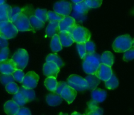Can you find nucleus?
I'll list each match as a JSON object with an SVG mask.
<instances>
[{"instance_id":"nucleus-42","label":"nucleus","mask_w":134,"mask_h":115,"mask_svg":"<svg viewBox=\"0 0 134 115\" xmlns=\"http://www.w3.org/2000/svg\"><path fill=\"white\" fill-rule=\"evenodd\" d=\"M9 55V48L8 47L4 48L0 50V61L8 59Z\"/></svg>"},{"instance_id":"nucleus-4","label":"nucleus","mask_w":134,"mask_h":115,"mask_svg":"<svg viewBox=\"0 0 134 115\" xmlns=\"http://www.w3.org/2000/svg\"><path fill=\"white\" fill-rule=\"evenodd\" d=\"M71 35L74 42L77 43H85L90 41L91 37V33L87 28L77 25L73 30Z\"/></svg>"},{"instance_id":"nucleus-30","label":"nucleus","mask_w":134,"mask_h":115,"mask_svg":"<svg viewBox=\"0 0 134 115\" xmlns=\"http://www.w3.org/2000/svg\"><path fill=\"white\" fill-rule=\"evenodd\" d=\"M45 60L46 61H51V62L56 64L59 68L62 67L64 65V62H63L62 60L56 54H49L47 56Z\"/></svg>"},{"instance_id":"nucleus-48","label":"nucleus","mask_w":134,"mask_h":115,"mask_svg":"<svg viewBox=\"0 0 134 115\" xmlns=\"http://www.w3.org/2000/svg\"><path fill=\"white\" fill-rule=\"evenodd\" d=\"M5 0H0V5L5 3Z\"/></svg>"},{"instance_id":"nucleus-11","label":"nucleus","mask_w":134,"mask_h":115,"mask_svg":"<svg viewBox=\"0 0 134 115\" xmlns=\"http://www.w3.org/2000/svg\"><path fill=\"white\" fill-rule=\"evenodd\" d=\"M113 71L111 69V67L108 66V65H105L101 63L99 65V67L97 69L96 72L95 74L98 77L100 80L103 81H107L113 75Z\"/></svg>"},{"instance_id":"nucleus-5","label":"nucleus","mask_w":134,"mask_h":115,"mask_svg":"<svg viewBox=\"0 0 134 115\" xmlns=\"http://www.w3.org/2000/svg\"><path fill=\"white\" fill-rule=\"evenodd\" d=\"M11 59L15 63L17 69L23 70L28 64L29 55L26 50L20 48L16 51Z\"/></svg>"},{"instance_id":"nucleus-44","label":"nucleus","mask_w":134,"mask_h":115,"mask_svg":"<svg viewBox=\"0 0 134 115\" xmlns=\"http://www.w3.org/2000/svg\"><path fill=\"white\" fill-rule=\"evenodd\" d=\"M16 115H31L30 110L26 107H22L20 108V110Z\"/></svg>"},{"instance_id":"nucleus-3","label":"nucleus","mask_w":134,"mask_h":115,"mask_svg":"<svg viewBox=\"0 0 134 115\" xmlns=\"http://www.w3.org/2000/svg\"><path fill=\"white\" fill-rule=\"evenodd\" d=\"M133 40L130 35H121L116 38L113 44V48L116 52H125L132 47Z\"/></svg>"},{"instance_id":"nucleus-34","label":"nucleus","mask_w":134,"mask_h":115,"mask_svg":"<svg viewBox=\"0 0 134 115\" xmlns=\"http://www.w3.org/2000/svg\"><path fill=\"white\" fill-rule=\"evenodd\" d=\"M47 16H48V20L51 21H57L60 22V20L64 18V16L61 15L60 14H58L57 13L54 11H48L47 12Z\"/></svg>"},{"instance_id":"nucleus-15","label":"nucleus","mask_w":134,"mask_h":115,"mask_svg":"<svg viewBox=\"0 0 134 115\" xmlns=\"http://www.w3.org/2000/svg\"><path fill=\"white\" fill-rule=\"evenodd\" d=\"M77 91L68 84L63 89L62 91L60 94V95L69 104H71L75 100L76 96H77Z\"/></svg>"},{"instance_id":"nucleus-7","label":"nucleus","mask_w":134,"mask_h":115,"mask_svg":"<svg viewBox=\"0 0 134 115\" xmlns=\"http://www.w3.org/2000/svg\"><path fill=\"white\" fill-rule=\"evenodd\" d=\"M18 30L10 21L0 22V36L6 39L14 38L18 33Z\"/></svg>"},{"instance_id":"nucleus-33","label":"nucleus","mask_w":134,"mask_h":115,"mask_svg":"<svg viewBox=\"0 0 134 115\" xmlns=\"http://www.w3.org/2000/svg\"><path fill=\"white\" fill-rule=\"evenodd\" d=\"M47 12L48 11H47L46 9H37L36 10L34 11V15H35L38 19H39L40 20H41L42 22L45 23L46 22L48 21Z\"/></svg>"},{"instance_id":"nucleus-50","label":"nucleus","mask_w":134,"mask_h":115,"mask_svg":"<svg viewBox=\"0 0 134 115\" xmlns=\"http://www.w3.org/2000/svg\"><path fill=\"white\" fill-rule=\"evenodd\" d=\"M132 47H134V39H133V44H132Z\"/></svg>"},{"instance_id":"nucleus-2","label":"nucleus","mask_w":134,"mask_h":115,"mask_svg":"<svg viewBox=\"0 0 134 115\" xmlns=\"http://www.w3.org/2000/svg\"><path fill=\"white\" fill-rule=\"evenodd\" d=\"M100 57V55L96 52L86 54L82 61V69L86 74H95L101 64Z\"/></svg>"},{"instance_id":"nucleus-32","label":"nucleus","mask_w":134,"mask_h":115,"mask_svg":"<svg viewBox=\"0 0 134 115\" xmlns=\"http://www.w3.org/2000/svg\"><path fill=\"white\" fill-rule=\"evenodd\" d=\"M22 8L14 7L10 8V11L9 13V20L10 22H13L16 20V18L18 17V16L22 13Z\"/></svg>"},{"instance_id":"nucleus-47","label":"nucleus","mask_w":134,"mask_h":115,"mask_svg":"<svg viewBox=\"0 0 134 115\" xmlns=\"http://www.w3.org/2000/svg\"><path fill=\"white\" fill-rule=\"evenodd\" d=\"M71 115H85V114H80V113H79V112L75 111V112H73V113L71 114Z\"/></svg>"},{"instance_id":"nucleus-29","label":"nucleus","mask_w":134,"mask_h":115,"mask_svg":"<svg viewBox=\"0 0 134 115\" xmlns=\"http://www.w3.org/2000/svg\"><path fill=\"white\" fill-rule=\"evenodd\" d=\"M105 85L106 88L107 89H109V90H114V89H116L119 85V80H118L117 77L115 74H113L111 78L105 82Z\"/></svg>"},{"instance_id":"nucleus-39","label":"nucleus","mask_w":134,"mask_h":115,"mask_svg":"<svg viewBox=\"0 0 134 115\" xmlns=\"http://www.w3.org/2000/svg\"><path fill=\"white\" fill-rule=\"evenodd\" d=\"M12 74H13V77H14L15 80L20 82V83H22L24 77L25 76L24 73L23 72V71L20 70V69H16Z\"/></svg>"},{"instance_id":"nucleus-20","label":"nucleus","mask_w":134,"mask_h":115,"mask_svg":"<svg viewBox=\"0 0 134 115\" xmlns=\"http://www.w3.org/2000/svg\"><path fill=\"white\" fill-rule=\"evenodd\" d=\"M19 110V106L13 100L7 101L4 105V111L8 115H16Z\"/></svg>"},{"instance_id":"nucleus-46","label":"nucleus","mask_w":134,"mask_h":115,"mask_svg":"<svg viewBox=\"0 0 134 115\" xmlns=\"http://www.w3.org/2000/svg\"><path fill=\"white\" fill-rule=\"evenodd\" d=\"M72 2L74 3L75 4H77V3H81L82 2V1H84L85 0H71Z\"/></svg>"},{"instance_id":"nucleus-35","label":"nucleus","mask_w":134,"mask_h":115,"mask_svg":"<svg viewBox=\"0 0 134 115\" xmlns=\"http://www.w3.org/2000/svg\"><path fill=\"white\" fill-rule=\"evenodd\" d=\"M0 81L3 85L6 86L10 82L14 81V78L12 74H0Z\"/></svg>"},{"instance_id":"nucleus-45","label":"nucleus","mask_w":134,"mask_h":115,"mask_svg":"<svg viewBox=\"0 0 134 115\" xmlns=\"http://www.w3.org/2000/svg\"><path fill=\"white\" fill-rule=\"evenodd\" d=\"M8 44L9 43H8L7 39L0 36V50L3 48L8 47Z\"/></svg>"},{"instance_id":"nucleus-12","label":"nucleus","mask_w":134,"mask_h":115,"mask_svg":"<svg viewBox=\"0 0 134 115\" xmlns=\"http://www.w3.org/2000/svg\"><path fill=\"white\" fill-rule=\"evenodd\" d=\"M60 69L56 64L51 61H46L43 65V74L47 77H54L56 78Z\"/></svg>"},{"instance_id":"nucleus-14","label":"nucleus","mask_w":134,"mask_h":115,"mask_svg":"<svg viewBox=\"0 0 134 115\" xmlns=\"http://www.w3.org/2000/svg\"><path fill=\"white\" fill-rule=\"evenodd\" d=\"M16 69H17L16 65L12 59L0 61V73L2 74H13Z\"/></svg>"},{"instance_id":"nucleus-27","label":"nucleus","mask_w":134,"mask_h":115,"mask_svg":"<svg viewBox=\"0 0 134 115\" xmlns=\"http://www.w3.org/2000/svg\"><path fill=\"white\" fill-rule=\"evenodd\" d=\"M19 91L22 93L24 97L27 99V102H30L34 101L35 99V92L33 89H28L26 88L21 87L19 88Z\"/></svg>"},{"instance_id":"nucleus-24","label":"nucleus","mask_w":134,"mask_h":115,"mask_svg":"<svg viewBox=\"0 0 134 115\" xmlns=\"http://www.w3.org/2000/svg\"><path fill=\"white\" fill-rule=\"evenodd\" d=\"M11 7L6 3L0 5V22H7L9 20V13Z\"/></svg>"},{"instance_id":"nucleus-49","label":"nucleus","mask_w":134,"mask_h":115,"mask_svg":"<svg viewBox=\"0 0 134 115\" xmlns=\"http://www.w3.org/2000/svg\"><path fill=\"white\" fill-rule=\"evenodd\" d=\"M59 115H68V114H64V113H62V112H60Z\"/></svg>"},{"instance_id":"nucleus-19","label":"nucleus","mask_w":134,"mask_h":115,"mask_svg":"<svg viewBox=\"0 0 134 115\" xmlns=\"http://www.w3.org/2000/svg\"><path fill=\"white\" fill-rule=\"evenodd\" d=\"M63 101V98L61 95L56 94V92H52L48 94L46 97V101L47 104L52 107L58 106L62 103Z\"/></svg>"},{"instance_id":"nucleus-26","label":"nucleus","mask_w":134,"mask_h":115,"mask_svg":"<svg viewBox=\"0 0 134 115\" xmlns=\"http://www.w3.org/2000/svg\"><path fill=\"white\" fill-rule=\"evenodd\" d=\"M58 82L56 78L54 77H47L44 80V86L47 89L52 92H56Z\"/></svg>"},{"instance_id":"nucleus-1","label":"nucleus","mask_w":134,"mask_h":115,"mask_svg":"<svg viewBox=\"0 0 134 115\" xmlns=\"http://www.w3.org/2000/svg\"><path fill=\"white\" fill-rule=\"evenodd\" d=\"M33 8L31 7H26L22 8V11L18 16L15 20L12 23L14 25L18 31H33L35 32V30L31 27L30 25L29 17L33 15Z\"/></svg>"},{"instance_id":"nucleus-25","label":"nucleus","mask_w":134,"mask_h":115,"mask_svg":"<svg viewBox=\"0 0 134 115\" xmlns=\"http://www.w3.org/2000/svg\"><path fill=\"white\" fill-rule=\"evenodd\" d=\"M29 20H30V25H31V27L34 29V30H41V29L43 28L44 26V23L38 19L34 14L31 15L29 17Z\"/></svg>"},{"instance_id":"nucleus-9","label":"nucleus","mask_w":134,"mask_h":115,"mask_svg":"<svg viewBox=\"0 0 134 115\" xmlns=\"http://www.w3.org/2000/svg\"><path fill=\"white\" fill-rule=\"evenodd\" d=\"M53 9L54 12L57 13L58 14L66 16L71 14L73 9V6H72V4L69 1H61L55 3Z\"/></svg>"},{"instance_id":"nucleus-37","label":"nucleus","mask_w":134,"mask_h":115,"mask_svg":"<svg viewBox=\"0 0 134 115\" xmlns=\"http://www.w3.org/2000/svg\"><path fill=\"white\" fill-rule=\"evenodd\" d=\"M77 50L78 51L79 55L80 58L83 60L86 56V48H85V43H77Z\"/></svg>"},{"instance_id":"nucleus-6","label":"nucleus","mask_w":134,"mask_h":115,"mask_svg":"<svg viewBox=\"0 0 134 115\" xmlns=\"http://www.w3.org/2000/svg\"><path fill=\"white\" fill-rule=\"evenodd\" d=\"M68 84L76 91H82L88 90V83L86 80L77 74H71L68 78Z\"/></svg>"},{"instance_id":"nucleus-23","label":"nucleus","mask_w":134,"mask_h":115,"mask_svg":"<svg viewBox=\"0 0 134 115\" xmlns=\"http://www.w3.org/2000/svg\"><path fill=\"white\" fill-rule=\"evenodd\" d=\"M100 60L102 64H105L109 67H112L115 61L114 55L110 51H105L101 56Z\"/></svg>"},{"instance_id":"nucleus-38","label":"nucleus","mask_w":134,"mask_h":115,"mask_svg":"<svg viewBox=\"0 0 134 115\" xmlns=\"http://www.w3.org/2000/svg\"><path fill=\"white\" fill-rule=\"evenodd\" d=\"M85 3L88 5L89 8H98L102 5L103 0H85Z\"/></svg>"},{"instance_id":"nucleus-41","label":"nucleus","mask_w":134,"mask_h":115,"mask_svg":"<svg viewBox=\"0 0 134 115\" xmlns=\"http://www.w3.org/2000/svg\"><path fill=\"white\" fill-rule=\"evenodd\" d=\"M134 59V47H132L124 52L123 60L126 61H130Z\"/></svg>"},{"instance_id":"nucleus-40","label":"nucleus","mask_w":134,"mask_h":115,"mask_svg":"<svg viewBox=\"0 0 134 115\" xmlns=\"http://www.w3.org/2000/svg\"><path fill=\"white\" fill-rule=\"evenodd\" d=\"M85 48H86V54L94 53L96 50V45L94 42L88 41L86 43H85Z\"/></svg>"},{"instance_id":"nucleus-22","label":"nucleus","mask_w":134,"mask_h":115,"mask_svg":"<svg viewBox=\"0 0 134 115\" xmlns=\"http://www.w3.org/2000/svg\"><path fill=\"white\" fill-rule=\"evenodd\" d=\"M85 79L86 80L88 83V90H92V91L94 90V89L97 88L98 84H99L101 81L95 74H88V76H86Z\"/></svg>"},{"instance_id":"nucleus-17","label":"nucleus","mask_w":134,"mask_h":115,"mask_svg":"<svg viewBox=\"0 0 134 115\" xmlns=\"http://www.w3.org/2000/svg\"><path fill=\"white\" fill-rule=\"evenodd\" d=\"M103 110L98 107V103L90 101L88 103V108L85 112V115H103Z\"/></svg>"},{"instance_id":"nucleus-43","label":"nucleus","mask_w":134,"mask_h":115,"mask_svg":"<svg viewBox=\"0 0 134 115\" xmlns=\"http://www.w3.org/2000/svg\"><path fill=\"white\" fill-rule=\"evenodd\" d=\"M66 85H68V83H67L66 82H64V81L58 82L57 88H56V94L60 95V94H61L62 91L63 89L64 88V87H65Z\"/></svg>"},{"instance_id":"nucleus-36","label":"nucleus","mask_w":134,"mask_h":115,"mask_svg":"<svg viewBox=\"0 0 134 115\" xmlns=\"http://www.w3.org/2000/svg\"><path fill=\"white\" fill-rule=\"evenodd\" d=\"M7 91L10 94H15L19 91V88L14 82H10L5 86Z\"/></svg>"},{"instance_id":"nucleus-8","label":"nucleus","mask_w":134,"mask_h":115,"mask_svg":"<svg viewBox=\"0 0 134 115\" xmlns=\"http://www.w3.org/2000/svg\"><path fill=\"white\" fill-rule=\"evenodd\" d=\"M39 77L34 71H30L25 74L22 80V87L28 89H34L37 86Z\"/></svg>"},{"instance_id":"nucleus-18","label":"nucleus","mask_w":134,"mask_h":115,"mask_svg":"<svg viewBox=\"0 0 134 115\" xmlns=\"http://www.w3.org/2000/svg\"><path fill=\"white\" fill-rule=\"evenodd\" d=\"M59 39L62 47H68L74 43L71 33L67 31H60L58 34Z\"/></svg>"},{"instance_id":"nucleus-16","label":"nucleus","mask_w":134,"mask_h":115,"mask_svg":"<svg viewBox=\"0 0 134 115\" xmlns=\"http://www.w3.org/2000/svg\"><path fill=\"white\" fill-rule=\"evenodd\" d=\"M92 100L96 103H102L107 97V91L101 88H96L91 92Z\"/></svg>"},{"instance_id":"nucleus-13","label":"nucleus","mask_w":134,"mask_h":115,"mask_svg":"<svg viewBox=\"0 0 134 115\" xmlns=\"http://www.w3.org/2000/svg\"><path fill=\"white\" fill-rule=\"evenodd\" d=\"M73 9L74 10L73 16H76L77 18H81V20H83V18H85L86 14L90 10V8L88 7L85 1H82L79 3L75 4L73 7Z\"/></svg>"},{"instance_id":"nucleus-21","label":"nucleus","mask_w":134,"mask_h":115,"mask_svg":"<svg viewBox=\"0 0 134 115\" xmlns=\"http://www.w3.org/2000/svg\"><path fill=\"white\" fill-rule=\"evenodd\" d=\"M60 32L59 27V22L51 21L46 28V33L50 37H52L54 35H58Z\"/></svg>"},{"instance_id":"nucleus-28","label":"nucleus","mask_w":134,"mask_h":115,"mask_svg":"<svg viewBox=\"0 0 134 115\" xmlns=\"http://www.w3.org/2000/svg\"><path fill=\"white\" fill-rule=\"evenodd\" d=\"M51 48L52 52L55 53L62 50V45L60 43L58 35H55L52 37L51 42Z\"/></svg>"},{"instance_id":"nucleus-10","label":"nucleus","mask_w":134,"mask_h":115,"mask_svg":"<svg viewBox=\"0 0 134 115\" xmlns=\"http://www.w3.org/2000/svg\"><path fill=\"white\" fill-rule=\"evenodd\" d=\"M76 26V20L73 16H66L59 22L60 31H67L71 33L73 30Z\"/></svg>"},{"instance_id":"nucleus-31","label":"nucleus","mask_w":134,"mask_h":115,"mask_svg":"<svg viewBox=\"0 0 134 115\" xmlns=\"http://www.w3.org/2000/svg\"><path fill=\"white\" fill-rule=\"evenodd\" d=\"M12 100L14 101L19 107H23L25 104L27 103V99L24 97V96L20 91H18L16 94H14Z\"/></svg>"}]
</instances>
